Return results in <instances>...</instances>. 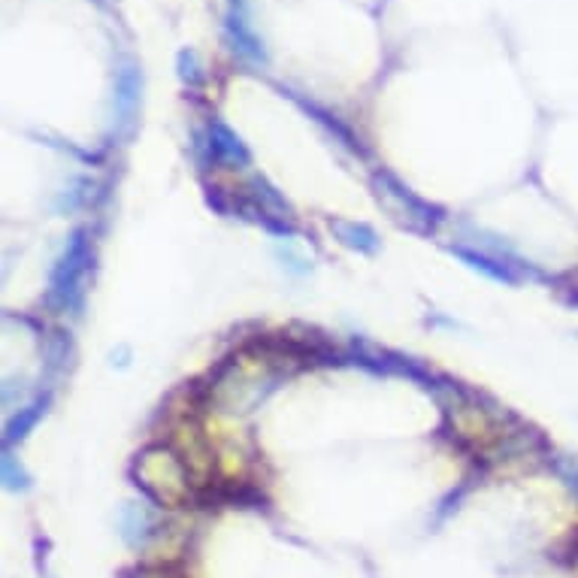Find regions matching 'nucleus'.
Here are the masks:
<instances>
[{"label": "nucleus", "instance_id": "f257e3e1", "mask_svg": "<svg viewBox=\"0 0 578 578\" xmlns=\"http://www.w3.org/2000/svg\"><path fill=\"white\" fill-rule=\"evenodd\" d=\"M340 236H343L345 243L352 248H361V252H373L375 248V236L373 231H366V227H354V225H336Z\"/></svg>", "mask_w": 578, "mask_h": 578}]
</instances>
